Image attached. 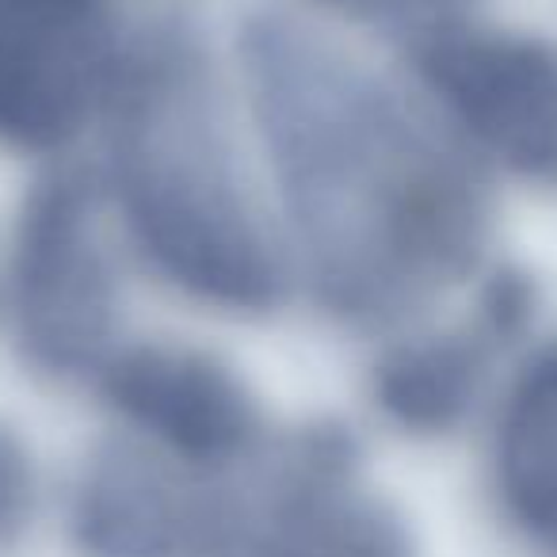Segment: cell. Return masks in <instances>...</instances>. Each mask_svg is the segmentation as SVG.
<instances>
[{
    "mask_svg": "<svg viewBox=\"0 0 557 557\" xmlns=\"http://www.w3.org/2000/svg\"><path fill=\"white\" fill-rule=\"evenodd\" d=\"M268 111L329 283L356 302L455 268L473 240L462 184L382 96L283 32L263 35Z\"/></svg>",
    "mask_w": 557,
    "mask_h": 557,
    "instance_id": "1",
    "label": "cell"
},
{
    "mask_svg": "<svg viewBox=\"0 0 557 557\" xmlns=\"http://www.w3.org/2000/svg\"><path fill=\"white\" fill-rule=\"evenodd\" d=\"M126 207L176 283L222 306H263L275 263L248 214L207 103L187 77H153L123 134Z\"/></svg>",
    "mask_w": 557,
    "mask_h": 557,
    "instance_id": "2",
    "label": "cell"
},
{
    "mask_svg": "<svg viewBox=\"0 0 557 557\" xmlns=\"http://www.w3.org/2000/svg\"><path fill=\"white\" fill-rule=\"evenodd\" d=\"M428 77L458 123L511 169L557 180V47L519 35H450Z\"/></svg>",
    "mask_w": 557,
    "mask_h": 557,
    "instance_id": "3",
    "label": "cell"
},
{
    "mask_svg": "<svg viewBox=\"0 0 557 557\" xmlns=\"http://www.w3.org/2000/svg\"><path fill=\"white\" fill-rule=\"evenodd\" d=\"M108 0H0V134L47 146L77 126Z\"/></svg>",
    "mask_w": 557,
    "mask_h": 557,
    "instance_id": "4",
    "label": "cell"
},
{
    "mask_svg": "<svg viewBox=\"0 0 557 557\" xmlns=\"http://www.w3.org/2000/svg\"><path fill=\"white\" fill-rule=\"evenodd\" d=\"M24 336L47 363L81 367L103 348L111 275L92 237V218L73 187H54L32 207L20 248Z\"/></svg>",
    "mask_w": 557,
    "mask_h": 557,
    "instance_id": "5",
    "label": "cell"
},
{
    "mask_svg": "<svg viewBox=\"0 0 557 557\" xmlns=\"http://www.w3.org/2000/svg\"><path fill=\"white\" fill-rule=\"evenodd\" d=\"M111 397L126 417L191 458L230 455L252 428L240 386L187 351H134L111 371Z\"/></svg>",
    "mask_w": 557,
    "mask_h": 557,
    "instance_id": "6",
    "label": "cell"
},
{
    "mask_svg": "<svg viewBox=\"0 0 557 557\" xmlns=\"http://www.w3.org/2000/svg\"><path fill=\"white\" fill-rule=\"evenodd\" d=\"M496 462L519 523L557 542V351L542 356L511 394Z\"/></svg>",
    "mask_w": 557,
    "mask_h": 557,
    "instance_id": "7",
    "label": "cell"
},
{
    "mask_svg": "<svg viewBox=\"0 0 557 557\" xmlns=\"http://www.w3.org/2000/svg\"><path fill=\"white\" fill-rule=\"evenodd\" d=\"M478 356L462 344H435V348L405 351L382 374V397L405 424L435 428L447 424L466 397L473 394Z\"/></svg>",
    "mask_w": 557,
    "mask_h": 557,
    "instance_id": "8",
    "label": "cell"
},
{
    "mask_svg": "<svg viewBox=\"0 0 557 557\" xmlns=\"http://www.w3.org/2000/svg\"><path fill=\"white\" fill-rule=\"evenodd\" d=\"M27 493H32V478H27L24 455L0 432V531H12L24 519Z\"/></svg>",
    "mask_w": 557,
    "mask_h": 557,
    "instance_id": "9",
    "label": "cell"
},
{
    "mask_svg": "<svg viewBox=\"0 0 557 557\" xmlns=\"http://www.w3.org/2000/svg\"><path fill=\"white\" fill-rule=\"evenodd\" d=\"M344 4H356L367 12H389V16H405V12H432L443 9L450 0H344Z\"/></svg>",
    "mask_w": 557,
    "mask_h": 557,
    "instance_id": "10",
    "label": "cell"
}]
</instances>
